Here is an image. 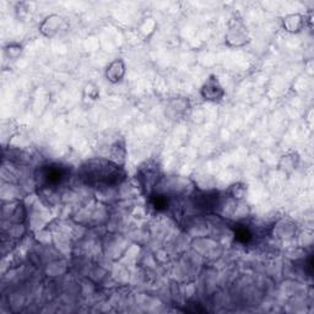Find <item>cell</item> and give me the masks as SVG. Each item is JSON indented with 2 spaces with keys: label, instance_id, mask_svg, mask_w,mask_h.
<instances>
[{
  "label": "cell",
  "instance_id": "6da1fadb",
  "mask_svg": "<svg viewBox=\"0 0 314 314\" xmlns=\"http://www.w3.org/2000/svg\"><path fill=\"white\" fill-rule=\"evenodd\" d=\"M83 177H85L88 183L92 185H112L119 182L120 170L117 164L107 162V161L95 160L90 161L83 167Z\"/></svg>",
  "mask_w": 314,
  "mask_h": 314
},
{
  "label": "cell",
  "instance_id": "7a4b0ae2",
  "mask_svg": "<svg viewBox=\"0 0 314 314\" xmlns=\"http://www.w3.org/2000/svg\"><path fill=\"white\" fill-rule=\"evenodd\" d=\"M65 177V170L59 164H48L39 170V183L46 186L57 185Z\"/></svg>",
  "mask_w": 314,
  "mask_h": 314
},
{
  "label": "cell",
  "instance_id": "3957f363",
  "mask_svg": "<svg viewBox=\"0 0 314 314\" xmlns=\"http://www.w3.org/2000/svg\"><path fill=\"white\" fill-rule=\"evenodd\" d=\"M223 93H225V91H223L222 86L220 85L219 80L215 76H211L210 79H207V81L204 83L203 89H201V96L207 101H219V99L222 98Z\"/></svg>",
  "mask_w": 314,
  "mask_h": 314
},
{
  "label": "cell",
  "instance_id": "277c9868",
  "mask_svg": "<svg viewBox=\"0 0 314 314\" xmlns=\"http://www.w3.org/2000/svg\"><path fill=\"white\" fill-rule=\"evenodd\" d=\"M124 73H125L124 63L122 60H116L107 68V70H106V76H107V80H110L111 82H118L122 80Z\"/></svg>",
  "mask_w": 314,
  "mask_h": 314
},
{
  "label": "cell",
  "instance_id": "5b68a950",
  "mask_svg": "<svg viewBox=\"0 0 314 314\" xmlns=\"http://www.w3.org/2000/svg\"><path fill=\"white\" fill-rule=\"evenodd\" d=\"M284 25L290 32H297V31H300L301 27H302V20H301V17L298 16V15H291V16L286 18Z\"/></svg>",
  "mask_w": 314,
  "mask_h": 314
},
{
  "label": "cell",
  "instance_id": "8992f818",
  "mask_svg": "<svg viewBox=\"0 0 314 314\" xmlns=\"http://www.w3.org/2000/svg\"><path fill=\"white\" fill-rule=\"evenodd\" d=\"M236 239H237L238 242H241V243H248V242H250L252 239V232L250 229L248 228V227H244V226H239L237 227V229H236Z\"/></svg>",
  "mask_w": 314,
  "mask_h": 314
},
{
  "label": "cell",
  "instance_id": "52a82bcc",
  "mask_svg": "<svg viewBox=\"0 0 314 314\" xmlns=\"http://www.w3.org/2000/svg\"><path fill=\"white\" fill-rule=\"evenodd\" d=\"M152 204H154V206L156 207L157 210H164L167 209V205H169V200H167L166 198L162 197V195H156V197L154 198V200H152Z\"/></svg>",
  "mask_w": 314,
  "mask_h": 314
}]
</instances>
